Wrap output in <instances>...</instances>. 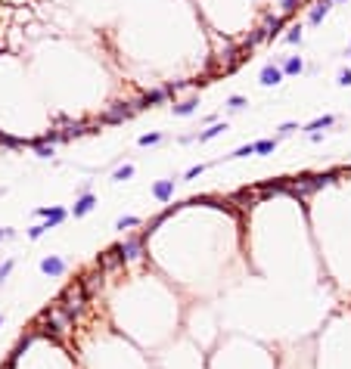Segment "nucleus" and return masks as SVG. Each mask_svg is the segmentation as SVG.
<instances>
[{"label": "nucleus", "instance_id": "6e6552de", "mask_svg": "<svg viewBox=\"0 0 351 369\" xmlns=\"http://www.w3.org/2000/svg\"><path fill=\"white\" fill-rule=\"evenodd\" d=\"M94 205H97V199L90 196V193H84V196H78L75 205H72V214H75V217H84L87 211H94Z\"/></svg>", "mask_w": 351, "mask_h": 369}, {"label": "nucleus", "instance_id": "4468645a", "mask_svg": "<svg viewBox=\"0 0 351 369\" xmlns=\"http://www.w3.org/2000/svg\"><path fill=\"white\" fill-rule=\"evenodd\" d=\"M329 124H332V115H323V118H314L308 124V131H320V127H329Z\"/></svg>", "mask_w": 351, "mask_h": 369}, {"label": "nucleus", "instance_id": "1a4fd4ad", "mask_svg": "<svg viewBox=\"0 0 351 369\" xmlns=\"http://www.w3.org/2000/svg\"><path fill=\"white\" fill-rule=\"evenodd\" d=\"M153 196H156L159 202H171V196H174V180H159L156 187H153Z\"/></svg>", "mask_w": 351, "mask_h": 369}, {"label": "nucleus", "instance_id": "a211bd4d", "mask_svg": "<svg viewBox=\"0 0 351 369\" xmlns=\"http://www.w3.org/2000/svg\"><path fill=\"white\" fill-rule=\"evenodd\" d=\"M252 146H255V152H273V140H258Z\"/></svg>", "mask_w": 351, "mask_h": 369}, {"label": "nucleus", "instance_id": "dca6fc26", "mask_svg": "<svg viewBox=\"0 0 351 369\" xmlns=\"http://www.w3.org/2000/svg\"><path fill=\"white\" fill-rule=\"evenodd\" d=\"M221 131H227V127H224V124H215V127H208V131H205V134H199V140H202V143H205V140H212V137H218Z\"/></svg>", "mask_w": 351, "mask_h": 369}, {"label": "nucleus", "instance_id": "f257e3e1", "mask_svg": "<svg viewBox=\"0 0 351 369\" xmlns=\"http://www.w3.org/2000/svg\"><path fill=\"white\" fill-rule=\"evenodd\" d=\"M72 332H75V317L59 304V301H53L50 307H44L38 313V323H34V335H44L50 341H56L62 344Z\"/></svg>", "mask_w": 351, "mask_h": 369}, {"label": "nucleus", "instance_id": "7ed1b4c3", "mask_svg": "<svg viewBox=\"0 0 351 369\" xmlns=\"http://www.w3.org/2000/svg\"><path fill=\"white\" fill-rule=\"evenodd\" d=\"M121 264H124V257H121V248H118V245L106 248V251L97 257V270H103V273H115Z\"/></svg>", "mask_w": 351, "mask_h": 369}, {"label": "nucleus", "instance_id": "b1692460", "mask_svg": "<svg viewBox=\"0 0 351 369\" xmlns=\"http://www.w3.org/2000/svg\"><path fill=\"white\" fill-rule=\"evenodd\" d=\"M10 273H13V261H4V264H0V283H4Z\"/></svg>", "mask_w": 351, "mask_h": 369}, {"label": "nucleus", "instance_id": "393cba45", "mask_svg": "<svg viewBox=\"0 0 351 369\" xmlns=\"http://www.w3.org/2000/svg\"><path fill=\"white\" fill-rule=\"evenodd\" d=\"M153 143H159V134H143L140 137V146H153Z\"/></svg>", "mask_w": 351, "mask_h": 369}, {"label": "nucleus", "instance_id": "cd10ccee", "mask_svg": "<svg viewBox=\"0 0 351 369\" xmlns=\"http://www.w3.org/2000/svg\"><path fill=\"white\" fill-rule=\"evenodd\" d=\"M227 106H233V109H243V106H246V100H243V97H230V100H227Z\"/></svg>", "mask_w": 351, "mask_h": 369}, {"label": "nucleus", "instance_id": "72a5a7b5", "mask_svg": "<svg viewBox=\"0 0 351 369\" xmlns=\"http://www.w3.org/2000/svg\"><path fill=\"white\" fill-rule=\"evenodd\" d=\"M0 326H4V317H0Z\"/></svg>", "mask_w": 351, "mask_h": 369}, {"label": "nucleus", "instance_id": "473e14b6", "mask_svg": "<svg viewBox=\"0 0 351 369\" xmlns=\"http://www.w3.org/2000/svg\"><path fill=\"white\" fill-rule=\"evenodd\" d=\"M292 4H295V0H283V10H292Z\"/></svg>", "mask_w": 351, "mask_h": 369}, {"label": "nucleus", "instance_id": "aec40b11", "mask_svg": "<svg viewBox=\"0 0 351 369\" xmlns=\"http://www.w3.org/2000/svg\"><path fill=\"white\" fill-rule=\"evenodd\" d=\"M137 224H140L137 217H121V220H118L115 227H118V230H127V227H137Z\"/></svg>", "mask_w": 351, "mask_h": 369}, {"label": "nucleus", "instance_id": "4be33fe9", "mask_svg": "<svg viewBox=\"0 0 351 369\" xmlns=\"http://www.w3.org/2000/svg\"><path fill=\"white\" fill-rule=\"evenodd\" d=\"M131 174H134V168H131V164H124V168H118V171H115V180H127Z\"/></svg>", "mask_w": 351, "mask_h": 369}, {"label": "nucleus", "instance_id": "0eeeda50", "mask_svg": "<svg viewBox=\"0 0 351 369\" xmlns=\"http://www.w3.org/2000/svg\"><path fill=\"white\" fill-rule=\"evenodd\" d=\"M41 270L47 276H62L65 273V261H62V257H56V254H50V257H44V261H41Z\"/></svg>", "mask_w": 351, "mask_h": 369}, {"label": "nucleus", "instance_id": "9d476101", "mask_svg": "<svg viewBox=\"0 0 351 369\" xmlns=\"http://www.w3.org/2000/svg\"><path fill=\"white\" fill-rule=\"evenodd\" d=\"M283 81V71L276 68V65H264L261 68V84L264 87H273V84H280Z\"/></svg>", "mask_w": 351, "mask_h": 369}, {"label": "nucleus", "instance_id": "7c9ffc66", "mask_svg": "<svg viewBox=\"0 0 351 369\" xmlns=\"http://www.w3.org/2000/svg\"><path fill=\"white\" fill-rule=\"evenodd\" d=\"M0 369H16V360H13V357H7L4 363H0Z\"/></svg>", "mask_w": 351, "mask_h": 369}, {"label": "nucleus", "instance_id": "a878e982", "mask_svg": "<svg viewBox=\"0 0 351 369\" xmlns=\"http://www.w3.org/2000/svg\"><path fill=\"white\" fill-rule=\"evenodd\" d=\"M280 28H283V19H273V22H270V28H267V34L273 38V34H280Z\"/></svg>", "mask_w": 351, "mask_h": 369}, {"label": "nucleus", "instance_id": "2f4dec72", "mask_svg": "<svg viewBox=\"0 0 351 369\" xmlns=\"http://www.w3.org/2000/svg\"><path fill=\"white\" fill-rule=\"evenodd\" d=\"M13 236V230H0V242H4V239H10Z\"/></svg>", "mask_w": 351, "mask_h": 369}, {"label": "nucleus", "instance_id": "c85d7f7f", "mask_svg": "<svg viewBox=\"0 0 351 369\" xmlns=\"http://www.w3.org/2000/svg\"><path fill=\"white\" fill-rule=\"evenodd\" d=\"M202 171H205V168H202V164H196V168H190V171H187V177H190V180H193V177H199V174H202Z\"/></svg>", "mask_w": 351, "mask_h": 369}, {"label": "nucleus", "instance_id": "39448f33", "mask_svg": "<svg viewBox=\"0 0 351 369\" xmlns=\"http://www.w3.org/2000/svg\"><path fill=\"white\" fill-rule=\"evenodd\" d=\"M103 276H106V273L94 267L90 273H84L81 280H78V283L84 286V292H87V298H97V295H100V289H103Z\"/></svg>", "mask_w": 351, "mask_h": 369}, {"label": "nucleus", "instance_id": "6ab92c4d", "mask_svg": "<svg viewBox=\"0 0 351 369\" xmlns=\"http://www.w3.org/2000/svg\"><path fill=\"white\" fill-rule=\"evenodd\" d=\"M25 140H19V137H10V134H0V146H22Z\"/></svg>", "mask_w": 351, "mask_h": 369}, {"label": "nucleus", "instance_id": "f8f14e48", "mask_svg": "<svg viewBox=\"0 0 351 369\" xmlns=\"http://www.w3.org/2000/svg\"><path fill=\"white\" fill-rule=\"evenodd\" d=\"M38 214H41V217H47V230H50V227H56V224H62V220H65V211H62V208H53V211L41 208Z\"/></svg>", "mask_w": 351, "mask_h": 369}, {"label": "nucleus", "instance_id": "5701e85b", "mask_svg": "<svg viewBox=\"0 0 351 369\" xmlns=\"http://www.w3.org/2000/svg\"><path fill=\"white\" fill-rule=\"evenodd\" d=\"M44 233H47V224H41V227H31V230H28V239H41Z\"/></svg>", "mask_w": 351, "mask_h": 369}, {"label": "nucleus", "instance_id": "20e7f679", "mask_svg": "<svg viewBox=\"0 0 351 369\" xmlns=\"http://www.w3.org/2000/svg\"><path fill=\"white\" fill-rule=\"evenodd\" d=\"M137 109H140V106H134V103H118L115 109H109L100 121H103V124H118V121H124V118H131Z\"/></svg>", "mask_w": 351, "mask_h": 369}, {"label": "nucleus", "instance_id": "bb28decb", "mask_svg": "<svg viewBox=\"0 0 351 369\" xmlns=\"http://www.w3.org/2000/svg\"><path fill=\"white\" fill-rule=\"evenodd\" d=\"M286 41H289V44H299V41H302V28H292Z\"/></svg>", "mask_w": 351, "mask_h": 369}, {"label": "nucleus", "instance_id": "f3484780", "mask_svg": "<svg viewBox=\"0 0 351 369\" xmlns=\"http://www.w3.org/2000/svg\"><path fill=\"white\" fill-rule=\"evenodd\" d=\"M190 112H196V103H180V106H174V115H190Z\"/></svg>", "mask_w": 351, "mask_h": 369}, {"label": "nucleus", "instance_id": "f03ea898", "mask_svg": "<svg viewBox=\"0 0 351 369\" xmlns=\"http://www.w3.org/2000/svg\"><path fill=\"white\" fill-rule=\"evenodd\" d=\"M68 313H72V317H75V323H78V317H81V313L87 310V304H90V298H87V292H84V286L75 280V283H68L65 289H62V295H59V298H56Z\"/></svg>", "mask_w": 351, "mask_h": 369}, {"label": "nucleus", "instance_id": "c756f323", "mask_svg": "<svg viewBox=\"0 0 351 369\" xmlns=\"http://www.w3.org/2000/svg\"><path fill=\"white\" fill-rule=\"evenodd\" d=\"M339 84H345V87L351 84V71H342V75H339Z\"/></svg>", "mask_w": 351, "mask_h": 369}, {"label": "nucleus", "instance_id": "ddd939ff", "mask_svg": "<svg viewBox=\"0 0 351 369\" xmlns=\"http://www.w3.org/2000/svg\"><path fill=\"white\" fill-rule=\"evenodd\" d=\"M280 71H286V75H299V71H302V59H299V56H289Z\"/></svg>", "mask_w": 351, "mask_h": 369}, {"label": "nucleus", "instance_id": "423d86ee", "mask_svg": "<svg viewBox=\"0 0 351 369\" xmlns=\"http://www.w3.org/2000/svg\"><path fill=\"white\" fill-rule=\"evenodd\" d=\"M118 248H121V257H124V261H137V257L143 254V236H131V239H124Z\"/></svg>", "mask_w": 351, "mask_h": 369}, {"label": "nucleus", "instance_id": "9b49d317", "mask_svg": "<svg viewBox=\"0 0 351 369\" xmlns=\"http://www.w3.org/2000/svg\"><path fill=\"white\" fill-rule=\"evenodd\" d=\"M332 10V0H320V4H314V10H311V16H308V22L311 25H317V22H323V16Z\"/></svg>", "mask_w": 351, "mask_h": 369}, {"label": "nucleus", "instance_id": "2eb2a0df", "mask_svg": "<svg viewBox=\"0 0 351 369\" xmlns=\"http://www.w3.org/2000/svg\"><path fill=\"white\" fill-rule=\"evenodd\" d=\"M162 100H165V90H153V94L143 97V106H156V103H162Z\"/></svg>", "mask_w": 351, "mask_h": 369}, {"label": "nucleus", "instance_id": "412c9836", "mask_svg": "<svg viewBox=\"0 0 351 369\" xmlns=\"http://www.w3.org/2000/svg\"><path fill=\"white\" fill-rule=\"evenodd\" d=\"M252 152H255V146H252V143H249V146H239V149L233 152V158H246V155H252Z\"/></svg>", "mask_w": 351, "mask_h": 369}]
</instances>
